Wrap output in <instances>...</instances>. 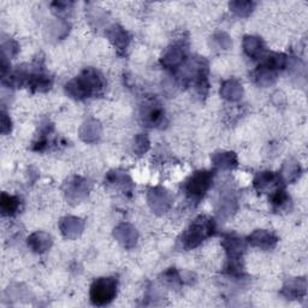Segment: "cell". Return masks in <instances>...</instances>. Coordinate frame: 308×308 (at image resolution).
Returning a JSON list of instances; mask_svg holds the SVG:
<instances>
[{"instance_id": "7", "label": "cell", "mask_w": 308, "mask_h": 308, "mask_svg": "<svg viewBox=\"0 0 308 308\" xmlns=\"http://www.w3.org/2000/svg\"><path fill=\"white\" fill-rule=\"evenodd\" d=\"M224 247H225L230 261H237L246 248L245 242L241 239H237V237L234 236H229L224 240Z\"/></svg>"}, {"instance_id": "5", "label": "cell", "mask_w": 308, "mask_h": 308, "mask_svg": "<svg viewBox=\"0 0 308 308\" xmlns=\"http://www.w3.org/2000/svg\"><path fill=\"white\" fill-rule=\"evenodd\" d=\"M163 108L160 107V105H157L156 102L146 104L142 110V120L149 127H154V125L159 124L160 121L163 120Z\"/></svg>"}, {"instance_id": "14", "label": "cell", "mask_w": 308, "mask_h": 308, "mask_svg": "<svg viewBox=\"0 0 308 308\" xmlns=\"http://www.w3.org/2000/svg\"><path fill=\"white\" fill-rule=\"evenodd\" d=\"M19 200L15 197H10V195L3 194L2 197V211L3 214H14L18 210Z\"/></svg>"}, {"instance_id": "9", "label": "cell", "mask_w": 308, "mask_h": 308, "mask_svg": "<svg viewBox=\"0 0 308 308\" xmlns=\"http://www.w3.org/2000/svg\"><path fill=\"white\" fill-rule=\"evenodd\" d=\"M183 57H184V53H183V51L181 50V48L172 47L171 50H170L169 52L165 54V57L163 58V64L168 67V69L176 67L182 63Z\"/></svg>"}, {"instance_id": "18", "label": "cell", "mask_w": 308, "mask_h": 308, "mask_svg": "<svg viewBox=\"0 0 308 308\" xmlns=\"http://www.w3.org/2000/svg\"><path fill=\"white\" fill-rule=\"evenodd\" d=\"M289 200H290V199L285 194L284 190H277L272 195V204H274L275 207L282 208L287 202H289Z\"/></svg>"}, {"instance_id": "17", "label": "cell", "mask_w": 308, "mask_h": 308, "mask_svg": "<svg viewBox=\"0 0 308 308\" xmlns=\"http://www.w3.org/2000/svg\"><path fill=\"white\" fill-rule=\"evenodd\" d=\"M254 5H255L254 3H250V2H235V3H231L230 8L239 16H248L250 12H252Z\"/></svg>"}, {"instance_id": "11", "label": "cell", "mask_w": 308, "mask_h": 308, "mask_svg": "<svg viewBox=\"0 0 308 308\" xmlns=\"http://www.w3.org/2000/svg\"><path fill=\"white\" fill-rule=\"evenodd\" d=\"M29 245L33 247L35 252H45L51 245V239L45 234H34L29 240Z\"/></svg>"}, {"instance_id": "16", "label": "cell", "mask_w": 308, "mask_h": 308, "mask_svg": "<svg viewBox=\"0 0 308 308\" xmlns=\"http://www.w3.org/2000/svg\"><path fill=\"white\" fill-rule=\"evenodd\" d=\"M63 225H66L65 227L62 226L64 235L69 237H71V234L77 235V231H81L82 229L81 220L76 219V218H67L66 221H64L63 223Z\"/></svg>"}, {"instance_id": "3", "label": "cell", "mask_w": 308, "mask_h": 308, "mask_svg": "<svg viewBox=\"0 0 308 308\" xmlns=\"http://www.w3.org/2000/svg\"><path fill=\"white\" fill-rule=\"evenodd\" d=\"M117 293V282L114 278H99L91 287L92 302L104 306L113 300Z\"/></svg>"}, {"instance_id": "6", "label": "cell", "mask_w": 308, "mask_h": 308, "mask_svg": "<svg viewBox=\"0 0 308 308\" xmlns=\"http://www.w3.org/2000/svg\"><path fill=\"white\" fill-rule=\"evenodd\" d=\"M281 177L271 172H264L259 175L254 181V187L258 189L259 191H266L268 189L278 188L281 184Z\"/></svg>"}, {"instance_id": "4", "label": "cell", "mask_w": 308, "mask_h": 308, "mask_svg": "<svg viewBox=\"0 0 308 308\" xmlns=\"http://www.w3.org/2000/svg\"><path fill=\"white\" fill-rule=\"evenodd\" d=\"M213 175L208 171L197 172L191 176L185 185V191L191 199H200L210 188Z\"/></svg>"}, {"instance_id": "13", "label": "cell", "mask_w": 308, "mask_h": 308, "mask_svg": "<svg viewBox=\"0 0 308 308\" xmlns=\"http://www.w3.org/2000/svg\"><path fill=\"white\" fill-rule=\"evenodd\" d=\"M221 93H223L224 98L229 99V100H237L242 95V87L235 81H229L224 85Z\"/></svg>"}, {"instance_id": "10", "label": "cell", "mask_w": 308, "mask_h": 308, "mask_svg": "<svg viewBox=\"0 0 308 308\" xmlns=\"http://www.w3.org/2000/svg\"><path fill=\"white\" fill-rule=\"evenodd\" d=\"M108 36H110L111 41H113L115 46L118 47V50L127 47L128 41H129L127 33H125L121 27H118V25H113V27L111 28V31L110 34H108Z\"/></svg>"}, {"instance_id": "1", "label": "cell", "mask_w": 308, "mask_h": 308, "mask_svg": "<svg viewBox=\"0 0 308 308\" xmlns=\"http://www.w3.org/2000/svg\"><path fill=\"white\" fill-rule=\"evenodd\" d=\"M104 88V81L95 70H85L81 75L66 85V92L72 98L85 99L99 94Z\"/></svg>"}, {"instance_id": "8", "label": "cell", "mask_w": 308, "mask_h": 308, "mask_svg": "<svg viewBox=\"0 0 308 308\" xmlns=\"http://www.w3.org/2000/svg\"><path fill=\"white\" fill-rule=\"evenodd\" d=\"M249 240L254 246L264 249L272 248V247H275L276 242H277V239H276L272 234L266 233L264 230L255 231V233L249 237Z\"/></svg>"}, {"instance_id": "2", "label": "cell", "mask_w": 308, "mask_h": 308, "mask_svg": "<svg viewBox=\"0 0 308 308\" xmlns=\"http://www.w3.org/2000/svg\"><path fill=\"white\" fill-rule=\"evenodd\" d=\"M214 231L213 220L207 217H199L189 229L183 234V245L185 248H195Z\"/></svg>"}, {"instance_id": "15", "label": "cell", "mask_w": 308, "mask_h": 308, "mask_svg": "<svg viewBox=\"0 0 308 308\" xmlns=\"http://www.w3.org/2000/svg\"><path fill=\"white\" fill-rule=\"evenodd\" d=\"M214 162L218 166L224 169H231L236 165L237 160L236 156L234 153H223V154H218V156L214 158Z\"/></svg>"}, {"instance_id": "12", "label": "cell", "mask_w": 308, "mask_h": 308, "mask_svg": "<svg viewBox=\"0 0 308 308\" xmlns=\"http://www.w3.org/2000/svg\"><path fill=\"white\" fill-rule=\"evenodd\" d=\"M245 51L252 58L258 57L262 51V43L259 37L247 36L245 38Z\"/></svg>"}]
</instances>
